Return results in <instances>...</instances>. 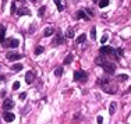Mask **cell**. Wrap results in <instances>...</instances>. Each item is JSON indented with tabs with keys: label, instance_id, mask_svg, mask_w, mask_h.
<instances>
[{
	"label": "cell",
	"instance_id": "cell-1",
	"mask_svg": "<svg viewBox=\"0 0 131 124\" xmlns=\"http://www.w3.org/2000/svg\"><path fill=\"white\" fill-rule=\"evenodd\" d=\"M98 85H102V89L105 92H108V93H116L117 92V84L113 82V81H110L108 78H100L98 79Z\"/></svg>",
	"mask_w": 131,
	"mask_h": 124
},
{
	"label": "cell",
	"instance_id": "cell-2",
	"mask_svg": "<svg viewBox=\"0 0 131 124\" xmlns=\"http://www.w3.org/2000/svg\"><path fill=\"white\" fill-rule=\"evenodd\" d=\"M99 53L100 54H108V56H113L114 57V53H116V49H113V47H110V46H102L100 49H99ZM116 59V57H114Z\"/></svg>",
	"mask_w": 131,
	"mask_h": 124
},
{
	"label": "cell",
	"instance_id": "cell-3",
	"mask_svg": "<svg viewBox=\"0 0 131 124\" xmlns=\"http://www.w3.org/2000/svg\"><path fill=\"white\" fill-rule=\"evenodd\" d=\"M86 78H88V75H86V73H85V71H82V70H78V71H75V73H74V79H75V81L85 82Z\"/></svg>",
	"mask_w": 131,
	"mask_h": 124
},
{
	"label": "cell",
	"instance_id": "cell-4",
	"mask_svg": "<svg viewBox=\"0 0 131 124\" xmlns=\"http://www.w3.org/2000/svg\"><path fill=\"white\" fill-rule=\"evenodd\" d=\"M102 67H103V70H105L106 74H114V71H116V64H114V63L106 62Z\"/></svg>",
	"mask_w": 131,
	"mask_h": 124
},
{
	"label": "cell",
	"instance_id": "cell-5",
	"mask_svg": "<svg viewBox=\"0 0 131 124\" xmlns=\"http://www.w3.org/2000/svg\"><path fill=\"white\" fill-rule=\"evenodd\" d=\"M3 46H4V47H18V46H20V42H18V39L10 38V39H7L3 42Z\"/></svg>",
	"mask_w": 131,
	"mask_h": 124
},
{
	"label": "cell",
	"instance_id": "cell-6",
	"mask_svg": "<svg viewBox=\"0 0 131 124\" xmlns=\"http://www.w3.org/2000/svg\"><path fill=\"white\" fill-rule=\"evenodd\" d=\"M64 42H66V38H64L60 32H57V35H54V39H53V42H52V45H53V46L63 45Z\"/></svg>",
	"mask_w": 131,
	"mask_h": 124
},
{
	"label": "cell",
	"instance_id": "cell-7",
	"mask_svg": "<svg viewBox=\"0 0 131 124\" xmlns=\"http://www.w3.org/2000/svg\"><path fill=\"white\" fill-rule=\"evenodd\" d=\"M6 57H7V60H10V62H17V60H20L23 56L18 54V53H14V52H8L6 54Z\"/></svg>",
	"mask_w": 131,
	"mask_h": 124
},
{
	"label": "cell",
	"instance_id": "cell-8",
	"mask_svg": "<svg viewBox=\"0 0 131 124\" xmlns=\"http://www.w3.org/2000/svg\"><path fill=\"white\" fill-rule=\"evenodd\" d=\"M13 107H14V102H13L11 99H6V101L3 102V109H4L6 112H8Z\"/></svg>",
	"mask_w": 131,
	"mask_h": 124
},
{
	"label": "cell",
	"instance_id": "cell-9",
	"mask_svg": "<svg viewBox=\"0 0 131 124\" xmlns=\"http://www.w3.org/2000/svg\"><path fill=\"white\" fill-rule=\"evenodd\" d=\"M3 118L6 120L7 123H11L13 120L15 118V116H14V113H11V112H4L3 113Z\"/></svg>",
	"mask_w": 131,
	"mask_h": 124
},
{
	"label": "cell",
	"instance_id": "cell-10",
	"mask_svg": "<svg viewBox=\"0 0 131 124\" xmlns=\"http://www.w3.org/2000/svg\"><path fill=\"white\" fill-rule=\"evenodd\" d=\"M75 18H77V20H80V18H84V20H86V21L89 20L88 14H86V13L84 11V10H78V11L75 13Z\"/></svg>",
	"mask_w": 131,
	"mask_h": 124
},
{
	"label": "cell",
	"instance_id": "cell-11",
	"mask_svg": "<svg viewBox=\"0 0 131 124\" xmlns=\"http://www.w3.org/2000/svg\"><path fill=\"white\" fill-rule=\"evenodd\" d=\"M34 78H35V74L32 73V71H28V73L25 74V82H27V84H32Z\"/></svg>",
	"mask_w": 131,
	"mask_h": 124
},
{
	"label": "cell",
	"instance_id": "cell-12",
	"mask_svg": "<svg viewBox=\"0 0 131 124\" xmlns=\"http://www.w3.org/2000/svg\"><path fill=\"white\" fill-rule=\"evenodd\" d=\"M17 14L18 16H31V11L27 7H23V8H18L17 10Z\"/></svg>",
	"mask_w": 131,
	"mask_h": 124
},
{
	"label": "cell",
	"instance_id": "cell-13",
	"mask_svg": "<svg viewBox=\"0 0 131 124\" xmlns=\"http://www.w3.org/2000/svg\"><path fill=\"white\" fill-rule=\"evenodd\" d=\"M4 35H6V27L1 24V25H0V43H1V45H3V42L6 40L4 39Z\"/></svg>",
	"mask_w": 131,
	"mask_h": 124
},
{
	"label": "cell",
	"instance_id": "cell-14",
	"mask_svg": "<svg viewBox=\"0 0 131 124\" xmlns=\"http://www.w3.org/2000/svg\"><path fill=\"white\" fill-rule=\"evenodd\" d=\"M106 62H108V60H106V57L103 56V54H100V56H98L96 59H95V63H96V64H99V66H103Z\"/></svg>",
	"mask_w": 131,
	"mask_h": 124
},
{
	"label": "cell",
	"instance_id": "cell-15",
	"mask_svg": "<svg viewBox=\"0 0 131 124\" xmlns=\"http://www.w3.org/2000/svg\"><path fill=\"white\" fill-rule=\"evenodd\" d=\"M85 39H86V34H81L80 36L77 38L75 43H77V45H80V43H84V42H85Z\"/></svg>",
	"mask_w": 131,
	"mask_h": 124
},
{
	"label": "cell",
	"instance_id": "cell-16",
	"mask_svg": "<svg viewBox=\"0 0 131 124\" xmlns=\"http://www.w3.org/2000/svg\"><path fill=\"white\" fill-rule=\"evenodd\" d=\"M116 109H117V103H116V102H112L110 106H109V113H110V114H114V113H116Z\"/></svg>",
	"mask_w": 131,
	"mask_h": 124
},
{
	"label": "cell",
	"instance_id": "cell-17",
	"mask_svg": "<svg viewBox=\"0 0 131 124\" xmlns=\"http://www.w3.org/2000/svg\"><path fill=\"white\" fill-rule=\"evenodd\" d=\"M66 36H67L69 39L74 38V29L71 28V27H69V28H67V31H66Z\"/></svg>",
	"mask_w": 131,
	"mask_h": 124
},
{
	"label": "cell",
	"instance_id": "cell-18",
	"mask_svg": "<svg viewBox=\"0 0 131 124\" xmlns=\"http://www.w3.org/2000/svg\"><path fill=\"white\" fill-rule=\"evenodd\" d=\"M53 34H54V29L50 28V27L46 28L45 31H43V36H50V35H53Z\"/></svg>",
	"mask_w": 131,
	"mask_h": 124
},
{
	"label": "cell",
	"instance_id": "cell-19",
	"mask_svg": "<svg viewBox=\"0 0 131 124\" xmlns=\"http://www.w3.org/2000/svg\"><path fill=\"white\" fill-rule=\"evenodd\" d=\"M123 54H124V50H123V49H116V53H114V57H116V59H121Z\"/></svg>",
	"mask_w": 131,
	"mask_h": 124
},
{
	"label": "cell",
	"instance_id": "cell-20",
	"mask_svg": "<svg viewBox=\"0 0 131 124\" xmlns=\"http://www.w3.org/2000/svg\"><path fill=\"white\" fill-rule=\"evenodd\" d=\"M11 70L13 71H21V70H23V64L17 63V64H14V66L11 67Z\"/></svg>",
	"mask_w": 131,
	"mask_h": 124
},
{
	"label": "cell",
	"instance_id": "cell-21",
	"mask_svg": "<svg viewBox=\"0 0 131 124\" xmlns=\"http://www.w3.org/2000/svg\"><path fill=\"white\" fill-rule=\"evenodd\" d=\"M98 4H99V7H100V8H105V7L109 6V0H100Z\"/></svg>",
	"mask_w": 131,
	"mask_h": 124
},
{
	"label": "cell",
	"instance_id": "cell-22",
	"mask_svg": "<svg viewBox=\"0 0 131 124\" xmlns=\"http://www.w3.org/2000/svg\"><path fill=\"white\" fill-rule=\"evenodd\" d=\"M128 79V75L127 74H120V75H117V81H127Z\"/></svg>",
	"mask_w": 131,
	"mask_h": 124
},
{
	"label": "cell",
	"instance_id": "cell-23",
	"mask_svg": "<svg viewBox=\"0 0 131 124\" xmlns=\"http://www.w3.org/2000/svg\"><path fill=\"white\" fill-rule=\"evenodd\" d=\"M91 39L92 40L96 39V28H95V27H92L91 28Z\"/></svg>",
	"mask_w": 131,
	"mask_h": 124
},
{
	"label": "cell",
	"instance_id": "cell-24",
	"mask_svg": "<svg viewBox=\"0 0 131 124\" xmlns=\"http://www.w3.org/2000/svg\"><path fill=\"white\" fill-rule=\"evenodd\" d=\"M73 59H74V56H73V54H69V56L64 59V64H70V63L73 62Z\"/></svg>",
	"mask_w": 131,
	"mask_h": 124
},
{
	"label": "cell",
	"instance_id": "cell-25",
	"mask_svg": "<svg viewBox=\"0 0 131 124\" xmlns=\"http://www.w3.org/2000/svg\"><path fill=\"white\" fill-rule=\"evenodd\" d=\"M62 74H63V68L62 67H57L56 70H54V75H56V77H62Z\"/></svg>",
	"mask_w": 131,
	"mask_h": 124
},
{
	"label": "cell",
	"instance_id": "cell-26",
	"mask_svg": "<svg viewBox=\"0 0 131 124\" xmlns=\"http://www.w3.org/2000/svg\"><path fill=\"white\" fill-rule=\"evenodd\" d=\"M42 52H43V46H36V47H35V54H36V56L40 54Z\"/></svg>",
	"mask_w": 131,
	"mask_h": 124
},
{
	"label": "cell",
	"instance_id": "cell-27",
	"mask_svg": "<svg viewBox=\"0 0 131 124\" xmlns=\"http://www.w3.org/2000/svg\"><path fill=\"white\" fill-rule=\"evenodd\" d=\"M45 11H46V7H45V6H43V7H40V8H39V11H38V16H39V17H43Z\"/></svg>",
	"mask_w": 131,
	"mask_h": 124
},
{
	"label": "cell",
	"instance_id": "cell-28",
	"mask_svg": "<svg viewBox=\"0 0 131 124\" xmlns=\"http://www.w3.org/2000/svg\"><path fill=\"white\" fill-rule=\"evenodd\" d=\"M54 3L57 4V8H59V11H62L63 10V4H62V0H54Z\"/></svg>",
	"mask_w": 131,
	"mask_h": 124
},
{
	"label": "cell",
	"instance_id": "cell-29",
	"mask_svg": "<svg viewBox=\"0 0 131 124\" xmlns=\"http://www.w3.org/2000/svg\"><path fill=\"white\" fill-rule=\"evenodd\" d=\"M14 13H17V7H15V3L13 1L11 3V14H14Z\"/></svg>",
	"mask_w": 131,
	"mask_h": 124
},
{
	"label": "cell",
	"instance_id": "cell-30",
	"mask_svg": "<svg viewBox=\"0 0 131 124\" xmlns=\"http://www.w3.org/2000/svg\"><path fill=\"white\" fill-rule=\"evenodd\" d=\"M108 38H109L108 35H103L102 38H100V42H102V43H106V40H108Z\"/></svg>",
	"mask_w": 131,
	"mask_h": 124
},
{
	"label": "cell",
	"instance_id": "cell-31",
	"mask_svg": "<svg viewBox=\"0 0 131 124\" xmlns=\"http://www.w3.org/2000/svg\"><path fill=\"white\" fill-rule=\"evenodd\" d=\"M18 88H20V82H18V81H15V82L13 84V89H18Z\"/></svg>",
	"mask_w": 131,
	"mask_h": 124
},
{
	"label": "cell",
	"instance_id": "cell-32",
	"mask_svg": "<svg viewBox=\"0 0 131 124\" xmlns=\"http://www.w3.org/2000/svg\"><path fill=\"white\" fill-rule=\"evenodd\" d=\"M96 123H98V124H102V123H103V117H102V116H98Z\"/></svg>",
	"mask_w": 131,
	"mask_h": 124
},
{
	"label": "cell",
	"instance_id": "cell-33",
	"mask_svg": "<svg viewBox=\"0 0 131 124\" xmlns=\"http://www.w3.org/2000/svg\"><path fill=\"white\" fill-rule=\"evenodd\" d=\"M25 98H27V93H25V92H23V93H20V99H21V101H24Z\"/></svg>",
	"mask_w": 131,
	"mask_h": 124
},
{
	"label": "cell",
	"instance_id": "cell-34",
	"mask_svg": "<svg viewBox=\"0 0 131 124\" xmlns=\"http://www.w3.org/2000/svg\"><path fill=\"white\" fill-rule=\"evenodd\" d=\"M93 1H95V3H99V1H98V0H93Z\"/></svg>",
	"mask_w": 131,
	"mask_h": 124
},
{
	"label": "cell",
	"instance_id": "cell-35",
	"mask_svg": "<svg viewBox=\"0 0 131 124\" xmlns=\"http://www.w3.org/2000/svg\"><path fill=\"white\" fill-rule=\"evenodd\" d=\"M32 1H36V0H32Z\"/></svg>",
	"mask_w": 131,
	"mask_h": 124
}]
</instances>
